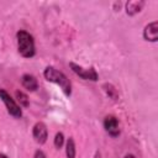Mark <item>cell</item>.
I'll return each mask as SVG.
<instances>
[{
  "instance_id": "15",
  "label": "cell",
  "mask_w": 158,
  "mask_h": 158,
  "mask_svg": "<svg viewBox=\"0 0 158 158\" xmlns=\"http://www.w3.org/2000/svg\"><path fill=\"white\" fill-rule=\"evenodd\" d=\"M125 158H136L133 154H127V156H125Z\"/></svg>"
},
{
  "instance_id": "10",
  "label": "cell",
  "mask_w": 158,
  "mask_h": 158,
  "mask_svg": "<svg viewBox=\"0 0 158 158\" xmlns=\"http://www.w3.org/2000/svg\"><path fill=\"white\" fill-rule=\"evenodd\" d=\"M65 154L67 158H75V144L73 138H68L65 144Z\"/></svg>"
},
{
  "instance_id": "8",
  "label": "cell",
  "mask_w": 158,
  "mask_h": 158,
  "mask_svg": "<svg viewBox=\"0 0 158 158\" xmlns=\"http://www.w3.org/2000/svg\"><path fill=\"white\" fill-rule=\"evenodd\" d=\"M21 83H22L23 88H26L30 91H35L38 88L37 79L33 75H30V74H23L22 75V79H21Z\"/></svg>"
},
{
  "instance_id": "3",
  "label": "cell",
  "mask_w": 158,
  "mask_h": 158,
  "mask_svg": "<svg viewBox=\"0 0 158 158\" xmlns=\"http://www.w3.org/2000/svg\"><path fill=\"white\" fill-rule=\"evenodd\" d=\"M0 99L2 100V102L5 104L6 109H7V112L10 115H12L14 117H21L22 112H21V109L20 106L16 104V101L4 90V89H0Z\"/></svg>"
},
{
  "instance_id": "14",
  "label": "cell",
  "mask_w": 158,
  "mask_h": 158,
  "mask_svg": "<svg viewBox=\"0 0 158 158\" xmlns=\"http://www.w3.org/2000/svg\"><path fill=\"white\" fill-rule=\"evenodd\" d=\"M33 158H46V156H44V153H43L42 151H37V152L35 153Z\"/></svg>"
},
{
  "instance_id": "9",
  "label": "cell",
  "mask_w": 158,
  "mask_h": 158,
  "mask_svg": "<svg viewBox=\"0 0 158 158\" xmlns=\"http://www.w3.org/2000/svg\"><path fill=\"white\" fill-rule=\"evenodd\" d=\"M143 5H144L143 1H128L126 4V12L128 15H135L141 11Z\"/></svg>"
},
{
  "instance_id": "13",
  "label": "cell",
  "mask_w": 158,
  "mask_h": 158,
  "mask_svg": "<svg viewBox=\"0 0 158 158\" xmlns=\"http://www.w3.org/2000/svg\"><path fill=\"white\" fill-rule=\"evenodd\" d=\"M63 143H64L63 133H62V132H58V133L56 135V137H54V146H56L57 148H60V147L63 146Z\"/></svg>"
},
{
  "instance_id": "4",
  "label": "cell",
  "mask_w": 158,
  "mask_h": 158,
  "mask_svg": "<svg viewBox=\"0 0 158 158\" xmlns=\"http://www.w3.org/2000/svg\"><path fill=\"white\" fill-rule=\"evenodd\" d=\"M69 65H70L72 70L75 74H78L81 79H84V80H93V81L98 80V73H96V70L94 68L85 69V68H83V67H80V65H78V64H75L73 62H70Z\"/></svg>"
},
{
  "instance_id": "1",
  "label": "cell",
  "mask_w": 158,
  "mask_h": 158,
  "mask_svg": "<svg viewBox=\"0 0 158 158\" xmlns=\"http://www.w3.org/2000/svg\"><path fill=\"white\" fill-rule=\"evenodd\" d=\"M43 74H44V78H46L48 81H52V83L59 85V88L62 89V91H63L67 96L70 95V93H72V84H70L69 79H68L62 72L57 70V69L53 68V67H47V68L44 69V73H43Z\"/></svg>"
},
{
  "instance_id": "2",
  "label": "cell",
  "mask_w": 158,
  "mask_h": 158,
  "mask_svg": "<svg viewBox=\"0 0 158 158\" xmlns=\"http://www.w3.org/2000/svg\"><path fill=\"white\" fill-rule=\"evenodd\" d=\"M17 47L19 52L25 58H31L35 56V42L32 36L26 31H19L17 35Z\"/></svg>"
},
{
  "instance_id": "11",
  "label": "cell",
  "mask_w": 158,
  "mask_h": 158,
  "mask_svg": "<svg viewBox=\"0 0 158 158\" xmlns=\"http://www.w3.org/2000/svg\"><path fill=\"white\" fill-rule=\"evenodd\" d=\"M15 95H16V99H17V101L20 102L21 106H23V107H27V106H28V104H30V101H28V96H27L25 93L17 90V91L15 93Z\"/></svg>"
},
{
  "instance_id": "12",
  "label": "cell",
  "mask_w": 158,
  "mask_h": 158,
  "mask_svg": "<svg viewBox=\"0 0 158 158\" xmlns=\"http://www.w3.org/2000/svg\"><path fill=\"white\" fill-rule=\"evenodd\" d=\"M104 88H105V90H106L107 95H110L114 100L117 98V91H116V89H115L111 84H105V85H104Z\"/></svg>"
},
{
  "instance_id": "7",
  "label": "cell",
  "mask_w": 158,
  "mask_h": 158,
  "mask_svg": "<svg viewBox=\"0 0 158 158\" xmlns=\"http://www.w3.org/2000/svg\"><path fill=\"white\" fill-rule=\"evenodd\" d=\"M143 37L144 40L151 41V42H156L158 40V22L157 21H153L144 27Z\"/></svg>"
},
{
  "instance_id": "16",
  "label": "cell",
  "mask_w": 158,
  "mask_h": 158,
  "mask_svg": "<svg viewBox=\"0 0 158 158\" xmlns=\"http://www.w3.org/2000/svg\"><path fill=\"white\" fill-rule=\"evenodd\" d=\"M0 158H6V157H5L4 154H0Z\"/></svg>"
},
{
  "instance_id": "5",
  "label": "cell",
  "mask_w": 158,
  "mask_h": 158,
  "mask_svg": "<svg viewBox=\"0 0 158 158\" xmlns=\"http://www.w3.org/2000/svg\"><path fill=\"white\" fill-rule=\"evenodd\" d=\"M33 138L38 144H43L47 141L48 137V131H47V126L43 122H37L33 126V131H32Z\"/></svg>"
},
{
  "instance_id": "6",
  "label": "cell",
  "mask_w": 158,
  "mask_h": 158,
  "mask_svg": "<svg viewBox=\"0 0 158 158\" xmlns=\"http://www.w3.org/2000/svg\"><path fill=\"white\" fill-rule=\"evenodd\" d=\"M104 127H105L106 132H107L110 136H112V137H116V136H118V133H120L118 121H117V118H116L115 116H112V115H109V116L105 117V120H104Z\"/></svg>"
}]
</instances>
